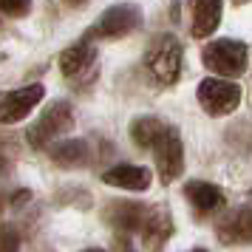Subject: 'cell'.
<instances>
[{"label":"cell","mask_w":252,"mask_h":252,"mask_svg":"<svg viewBox=\"0 0 252 252\" xmlns=\"http://www.w3.org/2000/svg\"><path fill=\"white\" fill-rule=\"evenodd\" d=\"M102 182L119 190H130V193H145L153 182V173L142 164H114L102 173Z\"/></svg>","instance_id":"obj_12"},{"label":"cell","mask_w":252,"mask_h":252,"mask_svg":"<svg viewBox=\"0 0 252 252\" xmlns=\"http://www.w3.org/2000/svg\"><path fill=\"white\" fill-rule=\"evenodd\" d=\"M6 170H9V161H6V156H3V153H0V176H3Z\"/></svg>","instance_id":"obj_22"},{"label":"cell","mask_w":252,"mask_h":252,"mask_svg":"<svg viewBox=\"0 0 252 252\" xmlns=\"http://www.w3.org/2000/svg\"><path fill=\"white\" fill-rule=\"evenodd\" d=\"M63 3H65V6H71V9H77V6H85L88 0H63Z\"/></svg>","instance_id":"obj_21"},{"label":"cell","mask_w":252,"mask_h":252,"mask_svg":"<svg viewBox=\"0 0 252 252\" xmlns=\"http://www.w3.org/2000/svg\"><path fill=\"white\" fill-rule=\"evenodd\" d=\"M150 207L148 204H139V201H111L105 207V221L116 229V232H139L145 218H148Z\"/></svg>","instance_id":"obj_11"},{"label":"cell","mask_w":252,"mask_h":252,"mask_svg":"<svg viewBox=\"0 0 252 252\" xmlns=\"http://www.w3.org/2000/svg\"><path fill=\"white\" fill-rule=\"evenodd\" d=\"M142 26V9L133 3H116L111 9L99 14L96 26L88 29L85 40H116V37H127Z\"/></svg>","instance_id":"obj_4"},{"label":"cell","mask_w":252,"mask_h":252,"mask_svg":"<svg viewBox=\"0 0 252 252\" xmlns=\"http://www.w3.org/2000/svg\"><path fill=\"white\" fill-rule=\"evenodd\" d=\"M247 60H250V48L241 40H213L201 51V63L207 65V71L224 80L241 77L247 71Z\"/></svg>","instance_id":"obj_2"},{"label":"cell","mask_w":252,"mask_h":252,"mask_svg":"<svg viewBox=\"0 0 252 252\" xmlns=\"http://www.w3.org/2000/svg\"><path fill=\"white\" fill-rule=\"evenodd\" d=\"M43 96H46V88L40 82L0 94V122L3 125H14V122L26 119L37 105L43 102Z\"/></svg>","instance_id":"obj_7"},{"label":"cell","mask_w":252,"mask_h":252,"mask_svg":"<svg viewBox=\"0 0 252 252\" xmlns=\"http://www.w3.org/2000/svg\"><path fill=\"white\" fill-rule=\"evenodd\" d=\"M184 198L190 201L195 218H210L218 210H224L227 198L221 193V187L213 182H187L184 184Z\"/></svg>","instance_id":"obj_9"},{"label":"cell","mask_w":252,"mask_h":252,"mask_svg":"<svg viewBox=\"0 0 252 252\" xmlns=\"http://www.w3.org/2000/svg\"><path fill=\"white\" fill-rule=\"evenodd\" d=\"M153 153H156V170H159L161 184L176 182L184 170V142L179 127H164L161 136L153 142Z\"/></svg>","instance_id":"obj_6"},{"label":"cell","mask_w":252,"mask_h":252,"mask_svg":"<svg viewBox=\"0 0 252 252\" xmlns=\"http://www.w3.org/2000/svg\"><path fill=\"white\" fill-rule=\"evenodd\" d=\"M216 235L224 247L252 244V207H235L216 224Z\"/></svg>","instance_id":"obj_8"},{"label":"cell","mask_w":252,"mask_h":252,"mask_svg":"<svg viewBox=\"0 0 252 252\" xmlns=\"http://www.w3.org/2000/svg\"><path fill=\"white\" fill-rule=\"evenodd\" d=\"M0 252H20V232L14 224H0Z\"/></svg>","instance_id":"obj_17"},{"label":"cell","mask_w":252,"mask_h":252,"mask_svg":"<svg viewBox=\"0 0 252 252\" xmlns=\"http://www.w3.org/2000/svg\"><path fill=\"white\" fill-rule=\"evenodd\" d=\"M82 252H105V250H99V247H88V250H82Z\"/></svg>","instance_id":"obj_23"},{"label":"cell","mask_w":252,"mask_h":252,"mask_svg":"<svg viewBox=\"0 0 252 252\" xmlns=\"http://www.w3.org/2000/svg\"><path fill=\"white\" fill-rule=\"evenodd\" d=\"M48 156L57 167H65V170H77V167H85L91 161V145L88 139H63L57 145L48 148Z\"/></svg>","instance_id":"obj_15"},{"label":"cell","mask_w":252,"mask_h":252,"mask_svg":"<svg viewBox=\"0 0 252 252\" xmlns=\"http://www.w3.org/2000/svg\"><path fill=\"white\" fill-rule=\"evenodd\" d=\"M114 247H116V252H136L133 244H130V235H125V232H119L114 238Z\"/></svg>","instance_id":"obj_19"},{"label":"cell","mask_w":252,"mask_h":252,"mask_svg":"<svg viewBox=\"0 0 252 252\" xmlns=\"http://www.w3.org/2000/svg\"><path fill=\"white\" fill-rule=\"evenodd\" d=\"M195 99L210 116H227L241 105V85L224 77H207L198 82Z\"/></svg>","instance_id":"obj_5"},{"label":"cell","mask_w":252,"mask_h":252,"mask_svg":"<svg viewBox=\"0 0 252 252\" xmlns=\"http://www.w3.org/2000/svg\"><path fill=\"white\" fill-rule=\"evenodd\" d=\"M3 210H9V193L0 190V216H3Z\"/></svg>","instance_id":"obj_20"},{"label":"cell","mask_w":252,"mask_h":252,"mask_svg":"<svg viewBox=\"0 0 252 252\" xmlns=\"http://www.w3.org/2000/svg\"><path fill=\"white\" fill-rule=\"evenodd\" d=\"M190 3V34L207 40L221 23V0H187Z\"/></svg>","instance_id":"obj_13"},{"label":"cell","mask_w":252,"mask_h":252,"mask_svg":"<svg viewBox=\"0 0 252 252\" xmlns=\"http://www.w3.org/2000/svg\"><path fill=\"white\" fill-rule=\"evenodd\" d=\"M96 63V51L88 40H80V43H71L63 54H60V71L63 77L68 80H80L82 74H88Z\"/></svg>","instance_id":"obj_14"},{"label":"cell","mask_w":252,"mask_h":252,"mask_svg":"<svg viewBox=\"0 0 252 252\" xmlns=\"http://www.w3.org/2000/svg\"><path fill=\"white\" fill-rule=\"evenodd\" d=\"M190 252H207V250H190Z\"/></svg>","instance_id":"obj_24"},{"label":"cell","mask_w":252,"mask_h":252,"mask_svg":"<svg viewBox=\"0 0 252 252\" xmlns=\"http://www.w3.org/2000/svg\"><path fill=\"white\" fill-rule=\"evenodd\" d=\"M142 247L148 252H161L164 244L170 241L173 235V216L167 207H150L148 218L142 224Z\"/></svg>","instance_id":"obj_10"},{"label":"cell","mask_w":252,"mask_h":252,"mask_svg":"<svg viewBox=\"0 0 252 252\" xmlns=\"http://www.w3.org/2000/svg\"><path fill=\"white\" fill-rule=\"evenodd\" d=\"M71 127H74V108L68 102H63V99H57V102L48 105L46 111L40 114V119L26 130V142L34 150L51 148L54 139L65 136Z\"/></svg>","instance_id":"obj_1"},{"label":"cell","mask_w":252,"mask_h":252,"mask_svg":"<svg viewBox=\"0 0 252 252\" xmlns=\"http://www.w3.org/2000/svg\"><path fill=\"white\" fill-rule=\"evenodd\" d=\"M164 127L167 125L156 116H139V119L130 122V139H133L136 148H153V142L161 136Z\"/></svg>","instance_id":"obj_16"},{"label":"cell","mask_w":252,"mask_h":252,"mask_svg":"<svg viewBox=\"0 0 252 252\" xmlns=\"http://www.w3.org/2000/svg\"><path fill=\"white\" fill-rule=\"evenodd\" d=\"M29 12H32V0H0V14L26 17Z\"/></svg>","instance_id":"obj_18"},{"label":"cell","mask_w":252,"mask_h":252,"mask_svg":"<svg viewBox=\"0 0 252 252\" xmlns=\"http://www.w3.org/2000/svg\"><path fill=\"white\" fill-rule=\"evenodd\" d=\"M145 65H148L150 77L159 82V85H176L179 77H182V43L173 34L159 37L148 48Z\"/></svg>","instance_id":"obj_3"}]
</instances>
